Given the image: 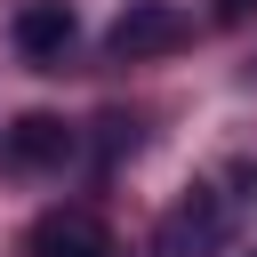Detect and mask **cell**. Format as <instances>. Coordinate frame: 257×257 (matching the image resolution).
<instances>
[{"label":"cell","mask_w":257,"mask_h":257,"mask_svg":"<svg viewBox=\"0 0 257 257\" xmlns=\"http://www.w3.org/2000/svg\"><path fill=\"white\" fill-rule=\"evenodd\" d=\"M225 233H233V201L217 185H185L153 233V257H209V249H225Z\"/></svg>","instance_id":"1"},{"label":"cell","mask_w":257,"mask_h":257,"mask_svg":"<svg viewBox=\"0 0 257 257\" xmlns=\"http://www.w3.org/2000/svg\"><path fill=\"white\" fill-rule=\"evenodd\" d=\"M72 120L64 112H16L8 128H0V161L16 169V177H40V169H64L72 161Z\"/></svg>","instance_id":"2"},{"label":"cell","mask_w":257,"mask_h":257,"mask_svg":"<svg viewBox=\"0 0 257 257\" xmlns=\"http://www.w3.org/2000/svg\"><path fill=\"white\" fill-rule=\"evenodd\" d=\"M177 40H185V8H169V0H128V8L112 16V32H104V48H112L120 64H145V56L177 48Z\"/></svg>","instance_id":"3"},{"label":"cell","mask_w":257,"mask_h":257,"mask_svg":"<svg viewBox=\"0 0 257 257\" xmlns=\"http://www.w3.org/2000/svg\"><path fill=\"white\" fill-rule=\"evenodd\" d=\"M24 257H120V249H112L104 217H88V209H40L32 233H24Z\"/></svg>","instance_id":"4"},{"label":"cell","mask_w":257,"mask_h":257,"mask_svg":"<svg viewBox=\"0 0 257 257\" xmlns=\"http://www.w3.org/2000/svg\"><path fill=\"white\" fill-rule=\"evenodd\" d=\"M8 32H16V56H24V64H64V48H72L80 24H72L64 0H32V8H16Z\"/></svg>","instance_id":"5"},{"label":"cell","mask_w":257,"mask_h":257,"mask_svg":"<svg viewBox=\"0 0 257 257\" xmlns=\"http://www.w3.org/2000/svg\"><path fill=\"white\" fill-rule=\"evenodd\" d=\"M225 177H233V193H225V201H257V161H233Z\"/></svg>","instance_id":"6"},{"label":"cell","mask_w":257,"mask_h":257,"mask_svg":"<svg viewBox=\"0 0 257 257\" xmlns=\"http://www.w3.org/2000/svg\"><path fill=\"white\" fill-rule=\"evenodd\" d=\"M257 16V0H217V24H249Z\"/></svg>","instance_id":"7"}]
</instances>
